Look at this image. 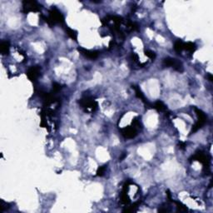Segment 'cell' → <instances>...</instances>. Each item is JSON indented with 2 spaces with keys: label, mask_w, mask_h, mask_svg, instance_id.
<instances>
[{
  "label": "cell",
  "mask_w": 213,
  "mask_h": 213,
  "mask_svg": "<svg viewBox=\"0 0 213 213\" xmlns=\"http://www.w3.org/2000/svg\"><path fill=\"white\" fill-rule=\"evenodd\" d=\"M194 110L196 116H197V122H196V124L192 127V129L191 131V134L196 133V131H198L200 128H201L206 122V116L203 112L197 107H194Z\"/></svg>",
  "instance_id": "cell-1"
},
{
  "label": "cell",
  "mask_w": 213,
  "mask_h": 213,
  "mask_svg": "<svg viewBox=\"0 0 213 213\" xmlns=\"http://www.w3.org/2000/svg\"><path fill=\"white\" fill-rule=\"evenodd\" d=\"M190 162L192 161H197L201 162V164L203 165V167H204V171L206 172V171H209L210 168V160H209L208 156L205 154L204 152L202 151H196L194 155H192L189 158Z\"/></svg>",
  "instance_id": "cell-2"
},
{
  "label": "cell",
  "mask_w": 213,
  "mask_h": 213,
  "mask_svg": "<svg viewBox=\"0 0 213 213\" xmlns=\"http://www.w3.org/2000/svg\"><path fill=\"white\" fill-rule=\"evenodd\" d=\"M49 18L50 21L52 22L53 25L55 24H62L65 22V18L64 16L62 15V13L56 8H52L49 10Z\"/></svg>",
  "instance_id": "cell-3"
},
{
  "label": "cell",
  "mask_w": 213,
  "mask_h": 213,
  "mask_svg": "<svg viewBox=\"0 0 213 213\" xmlns=\"http://www.w3.org/2000/svg\"><path fill=\"white\" fill-rule=\"evenodd\" d=\"M79 104L86 112H88L89 109L92 112H94L98 108V102L90 97H86L80 99Z\"/></svg>",
  "instance_id": "cell-4"
},
{
  "label": "cell",
  "mask_w": 213,
  "mask_h": 213,
  "mask_svg": "<svg viewBox=\"0 0 213 213\" xmlns=\"http://www.w3.org/2000/svg\"><path fill=\"white\" fill-rule=\"evenodd\" d=\"M163 66L167 67H172L176 71L182 72H183V65L182 62H180L178 59H175L172 58H166L162 61Z\"/></svg>",
  "instance_id": "cell-5"
},
{
  "label": "cell",
  "mask_w": 213,
  "mask_h": 213,
  "mask_svg": "<svg viewBox=\"0 0 213 213\" xmlns=\"http://www.w3.org/2000/svg\"><path fill=\"white\" fill-rule=\"evenodd\" d=\"M41 7L42 6L36 1H22V12L24 13L39 12Z\"/></svg>",
  "instance_id": "cell-6"
},
{
  "label": "cell",
  "mask_w": 213,
  "mask_h": 213,
  "mask_svg": "<svg viewBox=\"0 0 213 213\" xmlns=\"http://www.w3.org/2000/svg\"><path fill=\"white\" fill-rule=\"evenodd\" d=\"M41 73V68L39 66H33L31 67L28 72H27V76L28 79L31 82H35L36 80L38 78Z\"/></svg>",
  "instance_id": "cell-7"
},
{
  "label": "cell",
  "mask_w": 213,
  "mask_h": 213,
  "mask_svg": "<svg viewBox=\"0 0 213 213\" xmlns=\"http://www.w3.org/2000/svg\"><path fill=\"white\" fill-rule=\"evenodd\" d=\"M121 133H122V135L125 138H128V139L134 138L138 135L137 128H135L134 127H131V126L123 128L121 130Z\"/></svg>",
  "instance_id": "cell-8"
},
{
  "label": "cell",
  "mask_w": 213,
  "mask_h": 213,
  "mask_svg": "<svg viewBox=\"0 0 213 213\" xmlns=\"http://www.w3.org/2000/svg\"><path fill=\"white\" fill-rule=\"evenodd\" d=\"M78 50L79 51V53L83 55L86 58H89V59H96L99 55V52L98 51H93V50H88V49H83V48H78Z\"/></svg>",
  "instance_id": "cell-9"
},
{
  "label": "cell",
  "mask_w": 213,
  "mask_h": 213,
  "mask_svg": "<svg viewBox=\"0 0 213 213\" xmlns=\"http://www.w3.org/2000/svg\"><path fill=\"white\" fill-rule=\"evenodd\" d=\"M132 87H133V88L135 90V93H136L137 98H139L140 100H142V102H144V104H145L146 106H151V108H153V105H151L149 102H147V100H146V98H145V96H144V94H143V93L142 92V90L140 88V87H138L137 85H133Z\"/></svg>",
  "instance_id": "cell-10"
},
{
  "label": "cell",
  "mask_w": 213,
  "mask_h": 213,
  "mask_svg": "<svg viewBox=\"0 0 213 213\" xmlns=\"http://www.w3.org/2000/svg\"><path fill=\"white\" fill-rule=\"evenodd\" d=\"M9 49H10V43L9 41L4 40L1 42L0 44V52L3 55H8L9 53Z\"/></svg>",
  "instance_id": "cell-11"
},
{
  "label": "cell",
  "mask_w": 213,
  "mask_h": 213,
  "mask_svg": "<svg viewBox=\"0 0 213 213\" xmlns=\"http://www.w3.org/2000/svg\"><path fill=\"white\" fill-rule=\"evenodd\" d=\"M153 108H155L156 110L158 112H166L167 110V107L165 105L164 103L161 101H156V102L153 104Z\"/></svg>",
  "instance_id": "cell-12"
},
{
  "label": "cell",
  "mask_w": 213,
  "mask_h": 213,
  "mask_svg": "<svg viewBox=\"0 0 213 213\" xmlns=\"http://www.w3.org/2000/svg\"><path fill=\"white\" fill-rule=\"evenodd\" d=\"M65 29H66L67 34L72 39L74 40L75 42H78V32L76 31V30L72 29L70 28H68V27H67Z\"/></svg>",
  "instance_id": "cell-13"
},
{
  "label": "cell",
  "mask_w": 213,
  "mask_h": 213,
  "mask_svg": "<svg viewBox=\"0 0 213 213\" xmlns=\"http://www.w3.org/2000/svg\"><path fill=\"white\" fill-rule=\"evenodd\" d=\"M184 49L191 53H193L196 49V46L192 42H187V43H184Z\"/></svg>",
  "instance_id": "cell-14"
},
{
  "label": "cell",
  "mask_w": 213,
  "mask_h": 213,
  "mask_svg": "<svg viewBox=\"0 0 213 213\" xmlns=\"http://www.w3.org/2000/svg\"><path fill=\"white\" fill-rule=\"evenodd\" d=\"M174 49L178 53H180L182 50H184V43L182 40H178L174 43Z\"/></svg>",
  "instance_id": "cell-15"
},
{
  "label": "cell",
  "mask_w": 213,
  "mask_h": 213,
  "mask_svg": "<svg viewBox=\"0 0 213 213\" xmlns=\"http://www.w3.org/2000/svg\"><path fill=\"white\" fill-rule=\"evenodd\" d=\"M121 201H122V203H123L125 205L128 204L129 202H130V198H129L128 194V191H122V193H121Z\"/></svg>",
  "instance_id": "cell-16"
},
{
  "label": "cell",
  "mask_w": 213,
  "mask_h": 213,
  "mask_svg": "<svg viewBox=\"0 0 213 213\" xmlns=\"http://www.w3.org/2000/svg\"><path fill=\"white\" fill-rule=\"evenodd\" d=\"M173 202L177 205V209H178V212H186L188 211V208L186 207L185 205L182 204V202H180V201H174Z\"/></svg>",
  "instance_id": "cell-17"
},
{
  "label": "cell",
  "mask_w": 213,
  "mask_h": 213,
  "mask_svg": "<svg viewBox=\"0 0 213 213\" xmlns=\"http://www.w3.org/2000/svg\"><path fill=\"white\" fill-rule=\"evenodd\" d=\"M106 167H107L106 165H103V166L99 167L98 168V170H97V176H98V177H102V176L105 174Z\"/></svg>",
  "instance_id": "cell-18"
},
{
  "label": "cell",
  "mask_w": 213,
  "mask_h": 213,
  "mask_svg": "<svg viewBox=\"0 0 213 213\" xmlns=\"http://www.w3.org/2000/svg\"><path fill=\"white\" fill-rule=\"evenodd\" d=\"M127 27H128V28H129V31H136V30H138V24L135 23V22H131V21L128 22Z\"/></svg>",
  "instance_id": "cell-19"
},
{
  "label": "cell",
  "mask_w": 213,
  "mask_h": 213,
  "mask_svg": "<svg viewBox=\"0 0 213 213\" xmlns=\"http://www.w3.org/2000/svg\"><path fill=\"white\" fill-rule=\"evenodd\" d=\"M144 53H145V55H146V57L148 58H150L151 60H154L156 58V53L151 51V50H146Z\"/></svg>",
  "instance_id": "cell-20"
},
{
  "label": "cell",
  "mask_w": 213,
  "mask_h": 213,
  "mask_svg": "<svg viewBox=\"0 0 213 213\" xmlns=\"http://www.w3.org/2000/svg\"><path fill=\"white\" fill-rule=\"evenodd\" d=\"M133 125L135 128H142V124L140 120H138V117H135L133 120Z\"/></svg>",
  "instance_id": "cell-21"
},
{
  "label": "cell",
  "mask_w": 213,
  "mask_h": 213,
  "mask_svg": "<svg viewBox=\"0 0 213 213\" xmlns=\"http://www.w3.org/2000/svg\"><path fill=\"white\" fill-rule=\"evenodd\" d=\"M62 89V86L58 83H53V93H58Z\"/></svg>",
  "instance_id": "cell-22"
},
{
  "label": "cell",
  "mask_w": 213,
  "mask_h": 213,
  "mask_svg": "<svg viewBox=\"0 0 213 213\" xmlns=\"http://www.w3.org/2000/svg\"><path fill=\"white\" fill-rule=\"evenodd\" d=\"M131 57H132V59H133L134 62H138V56L137 55V54H136V53H132Z\"/></svg>",
  "instance_id": "cell-23"
},
{
  "label": "cell",
  "mask_w": 213,
  "mask_h": 213,
  "mask_svg": "<svg viewBox=\"0 0 213 213\" xmlns=\"http://www.w3.org/2000/svg\"><path fill=\"white\" fill-rule=\"evenodd\" d=\"M186 144L185 143V142H180L179 143V147L181 148V149H182V150H184L185 148H186Z\"/></svg>",
  "instance_id": "cell-24"
},
{
  "label": "cell",
  "mask_w": 213,
  "mask_h": 213,
  "mask_svg": "<svg viewBox=\"0 0 213 213\" xmlns=\"http://www.w3.org/2000/svg\"><path fill=\"white\" fill-rule=\"evenodd\" d=\"M207 78H208V80L210 81V82H212V81H213V77H212V75L211 74V73H209L208 75H207Z\"/></svg>",
  "instance_id": "cell-25"
},
{
  "label": "cell",
  "mask_w": 213,
  "mask_h": 213,
  "mask_svg": "<svg viewBox=\"0 0 213 213\" xmlns=\"http://www.w3.org/2000/svg\"><path fill=\"white\" fill-rule=\"evenodd\" d=\"M167 196H168L169 201H172V197H171V193H170V191H169V190H167Z\"/></svg>",
  "instance_id": "cell-26"
},
{
  "label": "cell",
  "mask_w": 213,
  "mask_h": 213,
  "mask_svg": "<svg viewBox=\"0 0 213 213\" xmlns=\"http://www.w3.org/2000/svg\"><path fill=\"white\" fill-rule=\"evenodd\" d=\"M92 3H95V4H99V3H102V1H91Z\"/></svg>",
  "instance_id": "cell-27"
}]
</instances>
